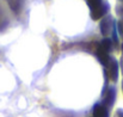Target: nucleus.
Here are the masks:
<instances>
[{
  "mask_svg": "<svg viewBox=\"0 0 123 117\" xmlns=\"http://www.w3.org/2000/svg\"><path fill=\"white\" fill-rule=\"evenodd\" d=\"M122 86H123V85H122ZM122 88H123V87H122Z\"/></svg>",
  "mask_w": 123,
  "mask_h": 117,
  "instance_id": "9d476101",
  "label": "nucleus"
},
{
  "mask_svg": "<svg viewBox=\"0 0 123 117\" xmlns=\"http://www.w3.org/2000/svg\"><path fill=\"white\" fill-rule=\"evenodd\" d=\"M111 47H112V41L109 38L103 39L98 45H97V50H96V55H97V59L99 60V62L106 67L109 60H110V50H111Z\"/></svg>",
  "mask_w": 123,
  "mask_h": 117,
  "instance_id": "f257e3e1",
  "label": "nucleus"
},
{
  "mask_svg": "<svg viewBox=\"0 0 123 117\" xmlns=\"http://www.w3.org/2000/svg\"><path fill=\"white\" fill-rule=\"evenodd\" d=\"M114 117H123V109H117Z\"/></svg>",
  "mask_w": 123,
  "mask_h": 117,
  "instance_id": "6e6552de",
  "label": "nucleus"
},
{
  "mask_svg": "<svg viewBox=\"0 0 123 117\" xmlns=\"http://www.w3.org/2000/svg\"><path fill=\"white\" fill-rule=\"evenodd\" d=\"M93 117H109V110L103 104H96L92 109Z\"/></svg>",
  "mask_w": 123,
  "mask_h": 117,
  "instance_id": "423d86ee",
  "label": "nucleus"
},
{
  "mask_svg": "<svg viewBox=\"0 0 123 117\" xmlns=\"http://www.w3.org/2000/svg\"><path fill=\"white\" fill-rule=\"evenodd\" d=\"M99 29H100V32L103 36H108L112 30H114V24H112V17L111 16H105L103 17L102 22H100V25H99Z\"/></svg>",
  "mask_w": 123,
  "mask_h": 117,
  "instance_id": "20e7f679",
  "label": "nucleus"
},
{
  "mask_svg": "<svg viewBox=\"0 0 123 117\" xmlns=\"http://www.w3.org/2000/svg\"><path fill=\"white\" fill-rule=\"evenodd\" d=\"M118 32H120L121 37H123V18L118 22Z\"/></svg>",
  "mask_w": 123,
  "mask_h": 117,
  "instance_id": "0eeeda50",
  "label": "nucleus"
},
{
  "mask_svg": "<svg viewBox=\"0 0 123 117\" xmlns=\"http://www.w3.org/2000/svg\"><path fill=\"white\" fill-rule=\"evenodd\" d=\"M105 73L108 78L110 79L112 82H116L118 79V63L115 57H110L106 67H105Z\"/></svg>",
  "mask_w": 123,
  "mask_h": 117,
  "instance_id": "7ed1b4c3",
  "label": "nucleus"
},
{
  "mask_svg": "<svg viewBox=\"0 0 123 117\" xmlns=\"http://www.w3.org/2000/svg\"><path fill=\"white\" fill-rule=\"evenodd\" d=\"M91 18L93 20H98L102 17H104L108 12V5H103V0H87Z\"/></svg>",
  "mask_w": 123,
  "mask_h": 117,
  "instance_id": "f03ea898",
  "label": "nucleus"
},
{
  "mask_svg": "<svg viewBox=\"0 0 123 117\" xmlns=\"http://www.w3.org/2000/svg\"><path fill=\"white\" fill-rule=\"evenodd\" d=\"M115 99H116V88H115V87H110V88H108V91H106L105 94H104L103 105L109 110L110 108L114 106Z\"/></svg>",
  "mask_w": 123,
  "mask_h": 117,
  "instance_id": "39448f33",
  "label": "nucleus"
},
{
  "mask_svg": "<svg viewBox=\"0 0 123 117\" xmlns=\"http://www.w3.org/2000/svg\"><path fill=\"white\" fill-rule=\"evenodd\" d=\"M122 53H123V44H122Z\"/></svg>",
  "mask_w": 123,
  "mask_h": 117,
  "instance_id": "1a4fd4ad",
  "label": "nucleus"
}]
</instances>
